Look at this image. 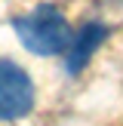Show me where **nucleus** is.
Listing matches in <instances>:
<instances>
[{
  "instance_id": "obj_1",
  "label": "nucleus",
  "mask_w": 123,
  "mask_h": 126,
  "mask_svg": "<svg viewBox=\"0 0 123 126\" xmlns=\"http://www.w3.org/2000/svg\"><path fill=\"white\" fill-rule=\"evenodd\" d=\"M12 28H15L22 46L34 55H59L71 43V28H68L65 16L49 3L37 6L28 16L12 18Z\"/></svg>"
},
{
  "instance_id": "obj_3",
  "label": "nucleus",
  "mask_w": 123,
  "mask_h": 126,
  "mask_svg": "<svg viewBox=\"0 0 123 126\" xmlns=\"http://www.w3.org/2000/svg\"><path fill=\"white\" fill-rule=\"evenodd\" d=\"M105 40H108V28L98 25V22H89L71 43H68V49H65V71L68 74H80Z\"/></svg>"
},
{
  "instance_id": "obj_2",
  "label": "nucleus",
  "mask_w": 123,
  "mask_h": 126,
  "mask_svg": "<svg viewBox=\"0 0 123 126\" xmlns=\"http://www.w3.org/2000/svg\"><path fill=\"white\" fill-rule=\"evenodd\" d=\"M34 108V83L12 59H0V120H22Z\"/></svg>"
}]
</instances>
